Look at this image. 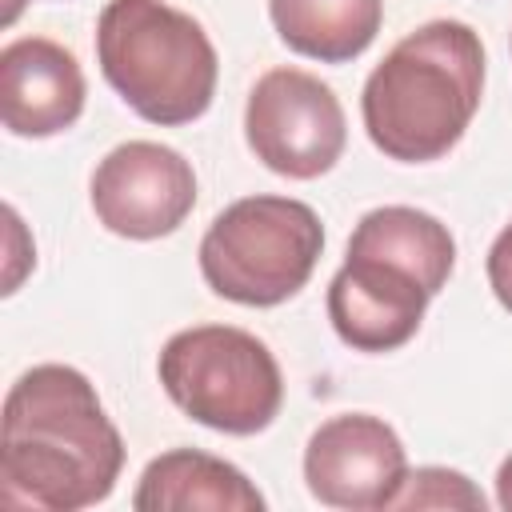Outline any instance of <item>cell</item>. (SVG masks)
<instances>
[{
  "instance_id": "obj_1",
  "label": "cell",
  "mask_w": 512,
  "mask_h": 512,
  "mask_svg": "<svg viewBox=\"0 0 512 512\" xmlns=\"http://www.w3.org/2000/svg\"><path fill=\"white\" fill-rule=\"evenodd\" d=\"M124 440L96 384L72 364H36L4 396L0 496L40 512H80L112 496Z\"/></svg>"
},
{
  "instance_id": "obj_2",
  "label": "cell",
  "mask_w": 512,
  "mask_h": 512,
  "mask_svg": "<svg viewBox=\"0 0 512 512\" xmlns=\"http://www.w3.org/2000/svg\"><path fill=\"white\" fill-rule=\"evenodd\" d=\"M484 96V44L464 20H428L368 72L360 116L368 140L400 164L448 156Z\"/></svg>"
},
{
  "instance_id": "obj_3",
  "label": "cell",
  "mask_w": 512,
  "mask_h": 512,
  "mask_svg": "<svg viewBox=\"0 0 512 512\" xmlns=\"http://www.w3.org/2000/svg\"><path fill=\"white\" fill-rule=\"evenodd\" d=\"M96 60L112 92L148 124L180 128L208 112L220 60L204 24L168 0H108Z\"/></svg>"
},
{
  "instance_id": "obj_4",
  "label": "cell",
  "mask_w": 512,
  "mask_h": 512,
  "mask_svg": "<svg viewBox=\"0 0 512 512\" xmlns=\"http://www.w3.org/2000/svg\"><path fill=\"white\" fill-rule=\"evenodd\" d=\"M324 252L320 216L292 196L232 200L200 240L204 284L244 308H276L292 300L316 272Z\"/></svg>"
},
{
  "instance_id": "obj_5",
  "label": "cell",
  "mask_w": 512,
  "mask_h": 512,
  "mask_svg": "<svg viewBox=\"0 0 512 512\" xmlns=\"http://www.w3.org/2000/svg\"><path fill=\"white\" fill-rule=\"evenodd\" d=\"M156 376L188 420L224 436L264 432L284 404V376L272 348L232 324H196L168 336Z\"/></svg>"
},
{
  "instance_id": "obj_6",
  "label": "cell",
  "mask_w": 512,
  "mask_h": 512,
  "mask_svg": "<svg viewBox=\"0 0 512 512\" xmlns=\"http://www.w3.org/2000/svg\"><path fill=\"white\" fill-rule=\"evenodd\" d=\"M244 140L268 172L316 180L344 156L348 120L320 76L304 68H268L248 92Z\"/></svg>"
},
{
  "instance_id": "obj_7",
  "label": "cell",
  "mask_w": 512,
  "mask_h": 512,
  "mask_svg": "<svg viewBox=\"0 0 512 512\" xmlns=\"http://www.w3.org/2000/svg\"><path fill=\"white\" fill-rule=\"evenodd\" d=\"M88 196L108 232L124 240H160L196 208V172L168 144L124 140L96 164Z\"/></svg>"
},
{
  "instance_id": "obj_8",
  "label": "cell",
  "mask_w": 512,
  "mask_h": 512,
  "mask_svg": "<svg viewBox=\"0 0 512 512\" xmlns=\"http://www.w3.org/2000/svg\"><path fill=\"white\" fill-rule=\"evenodd\" d=\"M408 476V452L392 424L372 412H344L324 420L304 444L308 492L344 512L388 508Z\"/></svg>"
},
{
  "instance_id": "obj_9",
  "label": "cell",
  "mask_w": 512,
  "mask_h": 512,
  "mask_svg": "<svg viewBox=\"0 0 512 512\" xmlns=\"http://www.w3.org/2000/svg\"><path fill=\"white\" fill-rule=\"evenodd\" d=\"M428 300L424 284L404 268L348 252L328 284V320L356 352H396L416 336Z\"/></svg>"
},
{
  "instance_id": "obj_10",
  "label": "cell",
  "mask_w": 512,
  "mask_h": 512,
  "mask_svg": "<svg viewBox=\"0 0 512 512\" xmlns=\"http://www.w3.org/2000/svg\"><path fill=\"white\" fill-rule=\"evenodd\" d=\"M84 72L48 36H20L0 48V120L12 136L44 140L68 132L84 112Z\"/></svg>"
},
{
  "instance_id": "obj_11",
  "label": "cell",
  "mask_w": 512,
  "mask_h": 512,
  "mask_svg": "<svg viewBox=\"0 0 512 512\" xmlns=\"http://www.w3.org/2000/svg\"><path fill=\"white\" fill-rule=\"evenodd\" d=\"M264 504V492L236 464L200 448L152 456L132 492L136 512H264Z\"/></svg>"
},
{
  "instance_id": "obj_12",
  "label": "cell",
  "mask_w": 512,
  "mask_h": 512,
  "mask_svg": "<svg viewBox=\"0 0 512 512\" xmlns=\"http://www.w3.org/2000/svg\"><path fill=\"white\" fill-rule=\"evenodd\" d=\"M348 252L404 268L424 284L428 296H436L456 268V240L448 224L412 204H384L364 212L348 236Z\"/></svg>"
},
{
  "instance_id": "obj_13",
  "label": "cell",
  "mask_w": 512,
  "mask_h": 512,
  "mask_svg": "<svg viewBox=\"0 0 512 512\" xmlns=\"http://www.w3.org/2000/svg\"><path fill=\"white\" fill-rule=\"evenodd\" d=\"M276 36L308 60H356L380 32L384 0H268Z\"/></svg>"
},
{
  "instance_id": "obj_14",
  "label": "cell",
  "mask_w": 512,
  "mask_h": 512,
  "mask_svg": "<svg viewBox=\"0 0 512 512\" xmlns=\"http://www.w3.org/2000/svg\"><path fill=\"white\" fill-rule=\"evenodd\" d=\"M388 508H464V512H484L488 500L464 472L440 468V464H424V468L404 476V484H400V492L392 496Z\"/></svg>"
},
{
  "instance_id": "obj_15",
  "label": "cell",
  "mask_w": 512,
  "mask_h": 512,
  "mask_svg": "<svg viewBox=\"0 0 512 512\" xmlns=\"http://www.w3.org/2000/svg\"><path fill=\"white\" fill-rule=\"evenodd\" d=\"M488 288L500 300L504 312H512V224L500 228V236L488 248Z\"/></svg>"
},
{
  "instance_id": "obj_16",
  "label": "cell",
  "mask_w": 512,
  "mask_h": 512,
  "mask_svg": "<svg viewBox=\"0 0 512 512\" xmlns=\"http://www.w3.org/2000/svg\"><path fill=\"white\" fill-rule=\"evenodd\" d=\"M496 504L504 508V512H512V452L500 460V468H496Z\"/></svg>"
},
{
  "instance_id": "obj_17",
  "label": "cell",
  "mask_w": 512,
  "mask_h": 512,
  "mask_svg": "<svg viewBox=\"0 0 512 512\" xmlns=\"http://www.w3.org/2000/svg\"><path fill=\"white\" fill-rule=\"evenodd\" d=\"M24 4H28V0H4V16H0V20H4V28H8V24H16V16L24 12Z\"/></svg>"
},
{
  "instance_id": "obj_18",
  "label": "cell",
  "mask_w": 512,
  "mask_h": 512,
  "mask_svg": "<svg viewBox=\"0 0 512 512\" xmlns=\"http://www.w3.org/2000/svg\"><path fill=\"white\" fill-rule=\"evenodd\" d=\"M508 48H512V36H508Z\"/></svg>"
}]
</instances>
